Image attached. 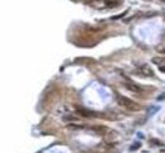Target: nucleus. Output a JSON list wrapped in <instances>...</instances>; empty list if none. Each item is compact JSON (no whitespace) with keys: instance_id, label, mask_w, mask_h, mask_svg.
<instances>
[{"instance_id":"1","label":"nucleus","mask_w":165,"mask_h":153,"mask_svg":"<svg viewBox=\"0 0 165 153\" xmlns=\"http://www.w3.org/2000/svg\"><path fill=\"white\" fill-rule=\"evenodd\" d=\"M117 100H118V104L122 105L123 108H126L127 110L130 111H140L142 110V106L137 103H135L133 100L126 98V96H122V95H117Z\"/></svg>"},{"instance_id":"2","label":"nucleus","mask_w":165,"mask_h":153,"mask_svg":"<svg viewBox=\"0 0 165 153\" xmlns=\"http://www.w3.org/2000/svg\"><path fill=\"white\" fill-rule=\"evenodd\" d=\"M138 73L142 76H147V77H152L154 76V71L151 67H149V65H141L138 67Z\"/></svg>"},{"instance_id":"3","label":"nucleus","mask_w":165,"mask_h":153,"mask_svg":"<svg viewBox=\"0 0 165 153\" xmlns=\"http://www.w3.org/2000/svg\"><path fill=\"white\" fill-rule=\"evenodd\" d=\"M76 113L80 114L81 116H84V118H94V116H98V114L90 111V110H87L84 108H77L76 106Z\"/></svg>"},{"instance_id":"4","label":"nucleus","mask_w":165,"mask_h":153,"mask_svg":"<svg viewBox=\"0 0 165 153\" xmlns=\"http://www.w3.org/2000/svg\"><path fill=\"white\" fill-rule=\"evenodd\" d=\"M74 63H79V65H87V63H95L94 58L90 57H79L74 59Z\"/></svg>"},{"instance_id":"5","label":"nucleus","mask_w":165,"mask_h":153,"mask_svg":"<svg viewBox=\"0 0 165 153\" xmlns=\"http://www.w3.org/2000/svg\"><path fill=\"white\" fill-rule=\"evenodd\" d=\"M125 87L128 89L130 91H133V93H140V91L142 90L137 84H133V82H126V84H125Z\"/></svg>"},{"instance_id":"6","label":"nucleus","mask_w":165,"mask_h":153,"mask_svg":"<svg viewBox=\"0 0 165 153\" xmlns=\"http://www.w3.org/2000/svg\"><path fill=\"white\" fill-rule=\"evenodd\" d=\"M90 130H93V132H95V133H98V134H106V133L108 132V128L102 127V125H95V127H92Z\"/></svg>"},{"instance_id":"7","label":"nucleus","mask_w":165,"mask_h":153,"mask_svg":"<svg viewBox=\"0 0 165 153\" xmlns=\"http://www.w3.org/2000/svg\"><path fill=\"white\" fill-rule=\"evenodd\" d=\"M106 4H107L108 8H116V7L121 5V2H119V0H107Z\"/></svg>"},{"instance_id":"8","label":"nucleus","mask_w":165,"mask_h":153,"mask_svg":"<svg viewBox=\"0 0 165 153\" xmlns=\"http://www.w3.org/2000/svg\"><path fill=\"white\" fill-rule=\"evenodd\" d=\"M151 62L161 66V63H165V58L164 57H154V58H151Z\"/></svg>"},{"instance_id":"9","label":"nucleus","mask_w":165,"mask_h":153,"mask_svg":"<svg viewBox=\"0 0 165 153\" xmlns=\"http://www.w3.org/2000/svg\"><path fill=\"white\" fill-rule=\"evenodd\" d=\"M67 127H69V129H84L82 124H69Z\"/></svg>"},{"instance_id":"10","label":"nucleus","mask_w":165,"mask_h":153,"mask_svg":"<svg viewBox=\"0 0 165 153\" xmlns=\"http://www.w3.org/2000/svg\"><path fill=\"white\" fill-rule=\"evenodd\" d=\"M150 142H151L152 144H155V145H159V147L164 145V144H162V142H160V140H157V139H151Z\"/></svg>"},{"instance_id":"11","label":"nucleus","mask_w":165,"mask_h":153,"mask_svg":"<svg viewBox=\"0 0 165 153\" xmlns=\"http://www.w3.org/2000/svg\"><path fill=\"white\" fill-rule=\"evenodd\" d=\"M140 147H141V144H140V143H133V145H131V148H130V149H131V150H136V149H138Z\"/></svg>"},{"instance_id":"12","label":"nucleus","mask_w":165,"mask_h":153,"mask_svg":"<svg viewBox=\"0 0 165 153\" xmlns=\"http://www.w3.org/2000/svg\"><path fill=\"white\" fill-rule=\"evenodd\" d=\"M126 13H127V12H125V13H122V14H119V15H114V17H112V19H113V20H116V19H119V18H123V17L126 15Z\"/></svg>"},{"instance_id":"13","label":"nucleus","mask_w":165,"mask_h":153,"mask_svg":"<svg viewBox=\"0 0 165 153\" xmlns=\"http://www.w3.org/2000/svg\"><path fill=\"white\" fill-rule=\"evenodd\" d=\"M64 120L65 121H67V120H77V118H75V116H65Z\"/></svg>"},{"instance_id":"14","label":"nucleus","mask_w":165,"mask_h":153,"mask_svg":"<svg viewBox=\"0 0 165 153\" xmlns=\"http://www.w3.org/2000/svg\"><path fill=\"white\" fill-rule=\"evenodd\" d=\"M157 100H165V94H162V95L157 96Z\"/></svg>"},{"instance_id":"15","label":"nucleus","mask_w":165,"mask_h":153,"mask_svg":"<svg viewBox=\"0 0 165 153\" xmlns=\"http://www.w3.org/2000/svg\"><path fill=\"white\" fill-rule=\"evenodd\" d=\"M159 70H160L161 72H164V73H165V66H159Z\"/></svg>"},{"instance_id":"16","label":"nucleus","mask_w":165,"mask_h":153,"mask_svg":"<svg viewBox=\"0 0 165 153\" xmlns=\"http://www.w3.org/2000/svg\"><path fill=\"white\" fill-rule=\"evenodd\" d=\"M161 153H165V150H162V152H161Z\"/></svg>"}]
</instances>
